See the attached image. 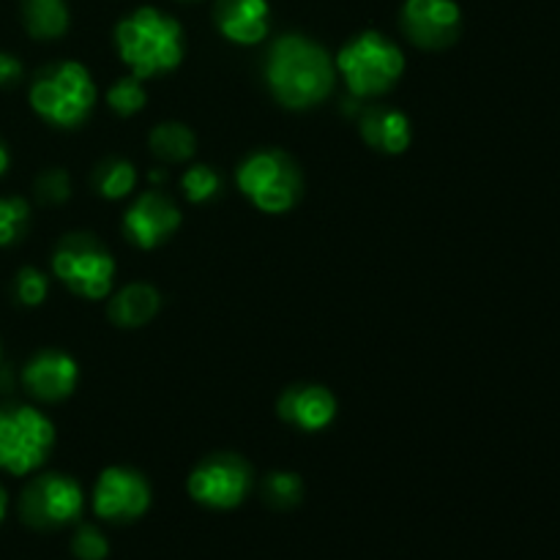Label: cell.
Masks as SVG:
<instances>
[{"instance_id": "obj_1", "label": "cell", "mask_w": 560, "mask_h": 560, "mask_svg": "<svg viewBox=\"0 0 560 560\" xmlns=\"http://www.w3.org/2000/svg\"><path fill=\"white\" fill-rule=\"evenodd\" d=\"M337 66L320 44L304 36H282L266 58V82L273 98L290 109L315 107L331 93Z\"/></svg>"}, {"instance_id": "obj_2", "label": "cell", "mask_w": 560, "mask_h": 560, "mask_svg": "<svg viewBox=\"0 0 560 560\" xmlns=\"http://www.w3.org/2000/svg\"><path fill=\"white\" fill-rule=\"evenodd\" d=\"M115 47L135 77H159L184 60V31L159 9H140L115 27Z\"/></svg>"}, {"instance_id": "obj_3", "label": "cell", "mask_w": 560, "mask_h": 560, "mask_svg": "<svg viewBox=\"0 0 560 560\" xmlns=\"http://www.w3.org/2000/svg\"><path fill=\"white\" fill-rule=\"evenodd\" d=\"M334 66L345 77L353 98H375L392 91L405 74V55L386 36L366 31L337 55Z\"/></svg>"}, {"instance_id": "obj_4", "label": "cell", "mask_w": 560, "mask_h": 560, "mask_svg": "<svg viewBox=\"0 0 560 560\" xmlns=\"http://www.w3.org/2000/svg\"><path fill=\"white\" fill-rule=\"evenodd\" d=\"M93 104H96V85L91 71L74 60L49 66L31 85V107L36 109V115L63 129L82 124L91 115Z\"/></svg>"}, {"instance_id": "obj_5", "label": "cell", "mask_w": 560, "mask_h": 560, "mask_svg": "<svg viewBox=\"0 0 560 560\" xmlns=\"http://www.w3.org/2000/svg\"><path fill=\"white\" fill-rule=\"evenodd\" d=\"M55 446V427L42 410L27 405L0 408V470L27 476L42 468Z\"/></svg>"}, {"instance_id": "obj_6", "label": "cell", "mask_w": 560, "mask_h": 560, "mask_svg": "<svg viewBox=\"0 0 560 560\" xmlns=\"http://www.w3.org/2000/svg\"><path fill=\"white\" fill-rule=\"evenodd\" d=\"M238 189L260 211L284 213L301 200L304 180L288 153L257 151L238 167Z\"/></svg>"}, {"instance_id": "obj_7", "label": "cell", "mask_w": 560, "mask_h": 560, "mask_svg": "<svg viewBox=\"0 0 560 560\" xmlns=\"http://www.w3.org/2000/svg\"><path fill=\"white\" fill-rule=\"evenodd\" d=\"M52 271L80 299L98 301L113 290L115 260L93 235H66L52 255Z\"/></svg>"}, {"instance_id": "obj_8", "label": "cell", "mask_w": 560, "mask_h": 560, "mask_svg": "<svg viewBox=\"0 0 560 560\" xmlns=\"http://www.w3.org/2000/svg\"><path fill=\"white\" fill-rule=\"evenodd\" d=\"M85 495L71 476L44 474L25 487L20 498V514L25 525L38 530H55L80 520Z\"/></svg>"}, {"instance_id": "obj_9", "label": "cell", "mask_w": 560, "mask_h": 560, "mask_svg": "<svg viewBox=\"0 0 560 560\" xmlns=\"http://www.w3.org/2000/svg\"><path fill=\"white\" fill-rule=\"evenodd\" d=\"M252 485L255 479L246 459H241L238 454H211L191 470L186 487L200 506L228 512L249 498Z\"/></svg>"}, {"instance_id": "obj_10", "label": "cell", "mask_w": 560, "mask_h": 560, "mask_svg": "<svg viewBox=\"0 0 560 560\" xmlns=\"http://www.w3.org/2000/svg\"><path fill=\"white\" fill-rule=\"evenodd\" d=\"M151 506V487L131 468H107L93 487V512L107 523H135Z\"/></svg>"}, {"instance_id": "obj_11", "label": "cell", "mask_w": 560, "mask_h": 560, "mask_svg": "<svg viewBox=\"0 0 560 560\" xmlns=\"http://www.w3.org/2000/svg\"><path fill=\"white\" fill-rule=\"evenodd\" d=\"M463 14L454 0H405L402 31L416 47L446 49L457 42Z\"/></svg>"}, {"instance_id": "obj_12", "label": "cell", "mask_w": 560, "mask_h": 560, "mask_svg": "<svg viewBox=\"0 0 560 560\" xmlns=\"http://www.w3.org/2000/svg\"><path fill=\"white\" fill-rule=\"evenodd\" d=\"M180 228V211L162 191H145L131 202L124 217V230L129 241L140 249H156L167 238H173Z\"/></svg>"}, {"instance_id": "obj_13", "label": "cell", "mask_w": 560, "mask_h": 560, "mask_svg": "<svg viewBox=\"0 0 560 560\" xmlns=\"http://www.w3.org/2000/svg\"><path fill=\"white\" fill-rule=\"evenodd\" d=\"M77 377H80L77 361L60 350H44L33 355L22 370V383L42 402H60L69 397L77 388Z\"/></svg>"}, {"instance_id": "obj_14", "label": "cell", "mask_w": 560, "mask_h": 560, "mask_svg": "<svg viewBox=\"0 0 560 560\" xmlns=\"http://www.w3.org/2000/svg\"><path fill=\"white\" fill-rule=\"evenodd\" d=\"M279 416L290 427L304 432H320L337 416V399L323 386H293L279 397Z\"/></svg>"}, {"instance_id": "obj_15", "label": "cell", "mask_w": 560, "mask_h": 560, "mask_svg": "<svg viewBox=\"0 0 560 560\" xmlns=\"http://www.w3.org/2000/svg\"><path fill=\"white\" fill-rule=\"evenodd\" d=\"M213 16L222 36L244 47L262 42L271 27V9L266 0H217Z\"/></svg>"}, {"instance_id": "obj_16", "label": "cell", "mask_w": 560, "mask_h": 560, "mask_svg": "<svg viewBox=\"0 0 560 560\" xmlns=\"http://www.w3.org/2000/svg\"><path fill=\"white\" fill-rule=\"evenodd\" d=\"M359 131L366 145L381 153H392V156L394 153H402L410 145V137H413L408 115L388 107L361 109Z\"/></svg>"}, {"instance_id": "obj_17", "label": "cell", "mask_w": 560, "mask_h": 560, "mask_svg": "<svg viewBox=\"0 0 560 560\" xmlns=\"http://www.w3.org/2000/svg\"><path fill=\"white\" fill-rule=\"evenodd\" d=\"M159 306H162V295L156 288L145 282L126 284L113 301H109V320L120 328H140L156 317Z\"/></svg>"}, {"instance_id": "obj_18", "label": "cell", "mask_w": 560, "mask_h": 560, "mask_svg": "<svg viewBox=\"0 0 560 560\" xmlns=\"http://www.w3.org/2000/svg\"><path fill=\"white\" fill-rule=\"evenodd\" d=\"M22 22L33 38H58L69 27L66 0H22Z\"/></svg>"}, {"instance_id": "obj_19", "label": "cell", "mask_w": 560, "mask_h": 560, "mask_svg": "<svg viewBox=\"0 0 560 560\" xmlns=\"http://www.w3.org/2000/svg\"><path fill=\"white\" fill-rule=\"evenodd\" d=\"M151 151L156 153L162 162H186V159L195 153V135H191L189 126L184 124H159L151 131Z\"/></svg>"}, {"instance_id": "obj_20", "label": "cell", "mask_w": 560, "mask_h": 560, "mask_svg": "<svg viewBox=\"0 0 560 560\" xmlns=\"http://www.w3.org/2000/svg\"><path fill=\"white\" fill-rule=\"evenodd\" d=\"M137 184L135 164L126 159H104L96 170H93V189L107 200H120V197L131 195Z\"/></svg>"}, {"instance_id": "obj_21", "label": "cell", "mask_w": 560, "mask_h": 560, "mask_svg": "<svg viewBox=\"0 0 560 560\" xmlns=\"http://www.w3.org/2000/svg\"><path fill=\"white\" fill-rule=\"evenodd\" d=\"M262 501L271 509H279V512H288V509L299 506L301 498H304V481L295 474H288V470H279V474L266 476L262 481Z\"/></svg>"}, {"instance_id": "obj_22", "label": "cell", "mask_w": 560, "mask_h": 560, "mask_svg": "<svg viewBox=\"0 0 560 560\" xmlns=\"http://www.w3.org/2000/svg\"><path fill=\"white\" fill-rule=\"evenodd\" d=\"M31 208L22 197H0V246H11L25 235Z\"/></svg>"}, {"instance_id": "obj_23", "label": "cell", "mask_w": 560, "mask_h": 560, "mask_svg": "<svg viewBox=\"0 0 560 560\" xmlns=\"http://www.w3.org/2000/svg\"><path fill=\"white\" fill-rule=\"evenodd\" d=\"M145 98H148V93H145V88H142L140 77H124V80H118L107 91L109 109L118 115H124V118L140 113V109L145 107Z\"/></svg>"}, {"instance_id": "obj_24", "label": "cell", "mask_w": 560, "mask_h": 560, "mask_svg": "<svg viewBox=\"0 0 560 560\" xmlns=\"http://www.w3.org/2000/svg\"><path fill=\"white\" fill-rule=\"evenodd\" d=\"M180 186H184L186 197H189L191 202H208L211 197L219 195L222 180H219V175L213 173L211 167H206V164H195V167H189L184 173Z\"/></svg>"}, {"instance_id": "obj_25", "label": "cell", "mask_w": 560, "mask_h": 560, "mask_svg": "<svg viewBox=\"0 0 560 560\" xmlns=\"http://www.w3.org/2000/svg\"><path fill=\"white\" fill-rule=\"evenodd\" d=\"M71 552L77 560H104L109 556V541L93 525H80L74 539H71Z\"/></svg>"}, {"instance_id": "obj_26", "label": "cell", "mask_w": 560, "mask_h": 560, "mask_svg": "<svg viewBox=\"0 0 560 560\" xmlns=\"http://www.w3.org/2000/svg\"><path fill=\"white\" fill-rule=\"evenodd\" d=\"M14 290H16V299H20V304L38 306V304H44V299H47L49 279L44 277L38 268H22V271L16 273Z\"/></svg>"}, {"instance_id": "obj_27", "label": "cell", "mask_w": 560, "mask_h": 560, "mask_svg": "<svg viewBox=\"0 0 560 560\" xmlns=\"http://www.w3.org/2000/svg\"><path fill=\"white\" fill-rule=\"evenodd\" d=\"M71 195V180L66 175V170H47V173L38 175L36 180V197L47 206H58L66 202Z\"/></svg>"}, {"instance_id": "obj_28", "label": "cell", "mask_w": 560, "mask_h": 560, "mask_svg": "<svg viewBox=\"0 0 560 560\" xmlns=\"http://www.w3.org/2000/svg\"><path fill=\"white\" fill-rule=\"evenodd\" d=\"M22 74V66L14 55L9 52H0V88H9L20 80Z\"/></svg>"}, {"instance_id": "obj_29", "label": "cell", "mask_w": 560, "mask_h": 560, "mask_svg": "<svg viewBox=\"0 0 560 560\" xmlns=\"http://www.w3.org/2000/svg\"><path fill=\"white\" fill-rule=\"evenodd\" d=\"M5 512H9V495H5V490L0 487V523L5 520Z\"/></svg>"}, {"instance_id": "obj_30", "label": "cell", "mask_w": 560, "mask_h": 560, "mask_svg": "<svg viewBox=\"0 0 560 560\" xmlns=\"http://www.w3.org/2000/svg\"><path fill=\"white\" fill-rule=\"evenodd\" d=\"M5 167H9V151H5V145L0 142V175L5 173Z\"/></svg>"}, {"instance_id": "obj_31", "label": "cell", "mask_w": 560, "mask_h": 560, "mask_svg": "<svg viewBox=\"0 0 560 560\" xmlns=\"http://www.w3.org/2000/svg\"><path fill=\"white\" fill-rule=\"evenodd\" d=\"M148 178H151V184H162V180H167V173H164V170H153Z\"/></svg>"}, {"instance_id": "obj_32", "label": "cell", "mask_w": 560, "mask_h": 560, "mask_svg": "<svg viewBox=\"0 0 560 560\" xmlns=\"http://www.w3.org/2000/svg\"><path fill=\"white\" fill-rule=\"evenodd\" d=\"M180 3H195V0H180Z\"/></svg>"}]
</instances>
